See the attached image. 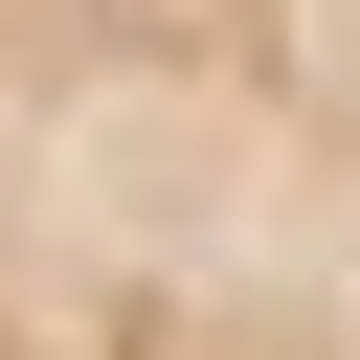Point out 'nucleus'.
I'll use <instances>...</instances> for the list:
<instances>
[{"instance_id":"nucleus-1","label":"nucleus","mask_w":360,"mask_h":360,"mask_svg":"<svg viewBox=\"0 0 360 360\" xmlns=\"http://www.w3.org/2000/svg\"><path fill=\"white\" fill-rule=\"evenodd\" d=\"M0 360H360V0H0Z\"/></svg>"}]
</instances>
